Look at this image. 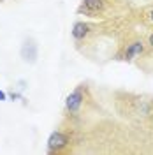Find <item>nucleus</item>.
<instances>
[{
  "label": "nucleus",
  "mask_w": 153,
  "mask_h": 155,
  "mask_svg": "<svg viewBox=\"0 0 153 155\" xmlns=\"http://www.w3.org/2000/svg\"><path fill=\"white\" fill-rule=\"evenodd\" d=\"M0 101H7V94L4 90H0Z\"/></svg>",
  "instance_id": "7"
},
{
  "label": "nucleus",
  "mask_w": 153,
  "mask_h": 155,
  "mask_svg": "<svg viewBox=\"0 0 153 155\" xmlns=\"http://www.w3.org/2000/svg\"><path fill=\"white\" fill-rule=\"evenodd\" d=\"M150 46H151V48H153V34H151V35H150Z\"/></svg>",
  "instance_id": "9"
},
{
  "label": "nucleus",
  "mask_w": 153,
  "mask_h": 155,
  "mask_svg": "<svg viewBox=\"0 0 153 155\" xmlns=\"http://www.w3.org/2000/svg\"><path fill=\"white\" fill-rule=\"evenodd\" d=\"M150 19L153 21V9H151V12H150Z\"/></svg>",
  "instance_id": "10"
},
{
  "label": "nucleus",
  "mask_w": 153,
  "mask_h": 155,
  "mask_svg": "<svg viewBox=\"0 0 153 155\" xmlns=\"http://www.w3.org/2000/svg\"><path fill=\"white\" fill-rule=\"evenodd\" d=\"M21 58L25 62H28V64H35V60H37V44L32 39L23 42V46H21Z\"/></svg>",
  "instance_id": "2"
},
{
  "label": "nucleus",
  "mask_w": 153,
  "mask_h": 155,
  "mask_svg": "<svg viewBox=\"0 0 153 155\" xmlns=\"http://www.w3.org/2000/svg\"><path fill=\"white\" fill-rule=\"evenodd\" d=\"M83 101H85V97H83V90L81 88H76L74 92H70L65 99V107H67L69 113H77L81 106H83Z\"/></svg>",
  "instance_id": "1"
},
{
  "label": "nucleus",
  "mask_w": 153,
  "mask_h": 155,
  "mask_svg": "<svg viewBox=\"0 0 153 155\" xmlns=\"http://www.w3.org/2000/svg\"><path fill=\"white\" fill-rule=\"evenodd\" d=\"M88 32H90V27L83 23V21H77L74 23V27H72V37L77 39V41H81V39H85L88 35Z\"/></svg>",
  "instance_id": "6"
},
{
  "label": "nucleus",
  "mask_w": 153,
  "mask_h": 155,
  "mask_svg": "<svg viewBox=\"0 0 153 155\" xmlns=\"http://www.w3.org/2000/svg\"><path fill=\"white\" fill-rule=\"evenodd\" d=\"M104 7V0H83V7L79 9V12L81 11H85V12H97V11H100Z\"/></svg>",
  "instance_id": "5"
},
{
  "label": "nucleus",
  "mask_w": 153,
  "mask_h": 155,
  "mask_svg": "<svg viewBox=\"0 0 153 155\" xmlns=\"http://www.w3.org/2000/svg\"><path fill=\"white\" fill-rule=\"evenodd\" d=\"M143 51H144V44L141 41H134V42H130V44L127 46V49H125V58H127V60H132L134 57L141 55Z\"/></svg>",
  "instance_id": "4"
},
{
  "label": "nucleus",
  "mask_w": 153,
  "mask_h": 155,
  "mask_svg": "<svg viewBox=\"0 0 153 155\" xmlns=\"http://www.w3.org/2000/svg\"><path fill=\"white\" fill-rule=\"evenodd\" d=\"M7 97H11L12 101H16V99H19V94H14V92H12V94H9Z\"/></svg>",
  "instance_id": "8"
},
{
  "label": "nucleus",
  "mask_w": 153,
  "mask_h": 155,
  "mask_svg": "<svg viewBox=\"0 0 153 155\" xmlns=\"http://www.w3.org/2000/svg\"><path fill=\"white\" fill-rule=\"evenodd\" d=\"M67 143H69V137L65 134H62V132H53L48 139V150L49 152H58V150L65 148Z\"/></svg>",
  "instance_id": "3"
}]
</instances>
